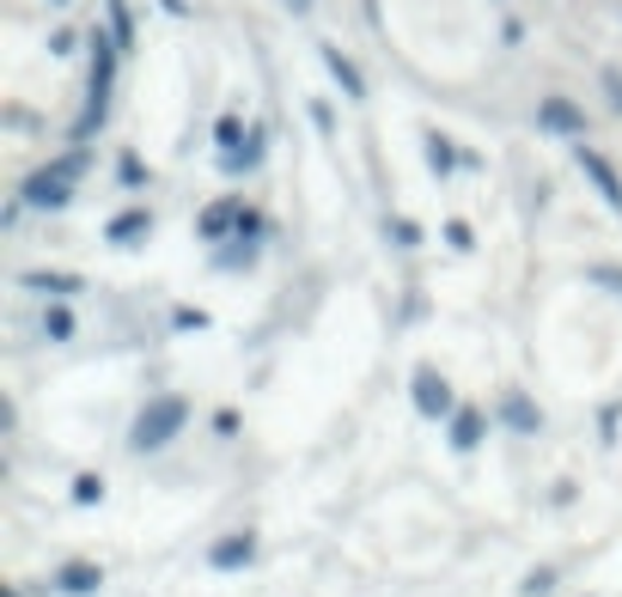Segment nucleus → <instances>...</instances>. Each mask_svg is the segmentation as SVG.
<instances>
[{
    "label": "nucleus",
    "mask_w": 622,
    "mask_h": 597,
    "mask_svg": "<svg viewBox=\"0 0 622 597\" xmlns=\"http://www.w3.org/2000/svg\"><path fill=\"white\" fill-rule=\"evenodd\" d=\"M86 55H92V74H86V110L74 117V141H86L92 146V134L105 129V117H110V98H117V67H122V43H117V31L110 25H92L86 31Z\"/></svg>",
    "instance_id": "f257e3e1"
},
{
    "label": "nucleus",
    "mask_w": 622,
    "mask_h": 597,
    "mask_svg": "<svg viewBox=\"0 0 622 597\" xmlns=\"http://www.w3.org/2000/svg\"><path fill=\"white\" fill-rule=\"evenodd\" d=\"M86 172H92V146L74 141L67 153H55L50 165H37V172L19 184V201H25V208H37V213H62L67 201H74V184H80Z\"/></svg>",
    "instance_id": "f03ea898"
},
{
    "label": "nucleus",
    "mask_w": 622,
    "mask_h": 597,
    "mask_svg": "<svg viewBox=\"0 0 622 597\" xmlns=\"http://www.w3.org/2000/svg\"><path fill=\"white\" fill-rule=\"evenodd\" d=\"M184 427H189V397H177V390H160V397H146L141 409H134V421H129V452H141V457L165 452V445H172Z\"/></svg>",
    "instance_id": "7ed1b4c3"
},
{
    "label": "nucleus",
    "mask_w": 622,
    "mask_h": 597,
    "mask_svg": "<svg viewBox=\"0 0 622 597\" xmlns=\"http://www.w3.org/2000/svg\"><path fill=\"white\" fill-rule=\"evenodd\" d=\"M410 402L422 421L446 427L451 414H458V390H451V378H439V366H415L410 372Z\"/></svg>",
    "instance_id": "20e7f679"
},
{
    "label": "nucleus",
    "mask_w": 622,
    "mask_h": 597,
    "mask_svg": "<svg viewBox=\"0 0 622 597\" xmlns=\"http://www.w3.org/2000/svg\"><path fill=\"white\" fill-rule=\"evenodd\" d=\"M537 134H556V141H586V110L574 98L549 92L537 98Z\"/></svg>",
    "instance_id": "39448f33"
},
{
    "label": "nucleus",
    "mask_w": 622,
    "mask_h": 597,
    "mask_svg": "<svg viewBox=\"0 0 622 597\" xmlns=\"http://www.w3.org/2000/svg\"><path fill=\"white\" fill-rule=\"evenodd\" d=\"M239 220H244V201L239 196H220V201H208V208L196 213V239L214 251V244L239 239Z\"/></svg>",
    "instance_id": "423d86ee"
},
{
    "label": "nucleus",
    "mask_w": 622,
    "mask_h": 597,
    "mask_svg": "<svg viewBox=\"0 0 622 597\" xmlns=\"http://www.w3.org/2000/svg\"><path fill=\"white\" fill-rule=\"evenodd\" d=\"M494 421H501L506 433H519V439L543 433V409H537V397H531V390H519V385H506V390H501V402H494Z\"/></svg>",
    "instance_id": "0eeeda50"
},
{
    "label": "nucleus",
    "mask_w": 622,
    "mask_h": 597,
    "mask_svg": "<svg viewBox=\"0 0 622 597\" xmlns=\"http://www.w3.org/2000/svg\"><path fill=\"white\" fill-rule=\"evenodd\" d=\"M574 159H580V172H586V184L598 189V196L610 201V208L622 213V172L616 165L604 159V153H598V146H586V141H574Z\"/></svg>",
    "instance_id": "6e6552de"
},
{
    "label": "nucleus",
    "mask_w": 622,
    "mask_h": 597,
    "mask_svg": "<svg viewBox=\"0 0 622 597\" xmlns=\"http://www.w3.org/2000/svg\"><path fill=\"white\" fill-rule=\"evenodd\" d=\"M257 561V531H226L208 543V567L214 573H244Z\"/></svg>",
    "instance_id": "1a4fd4ad"
},
{
    "label": "nucleus",
    "mask_w": 622,
    "mask_h": 597,
    "mask_svg": "<svg viewBox=\"0 0 622 597\" xmlns=\"http://www.w3.org/2000/svg\"><path fill=\"white\" fill-rule=\"evenodd\" d=\"M146 239H153V208H122L117 220L105 226V244H110V251H141Z\"/></svg>",
    "instance_id": "9d476101"
},
{
    "label": "nucleus",
    "mask_w": 622,
    "mask_h": 597,
    "mask_svg": "<svg viewBox=\"0 0 622 597\" xmlns=\"http://www.w3.org/2000/svg\"><path fill=\"white\" fill-rule=\"evenodd\" d=\"M50 592H62V597H98V592H105V567H98V561H67V567L50 573Z\"/></svg>",
    "instance_id": "9b49d317"
},
{
    "label": "nucleus",
    "mask_w": 622,
    "mask_h": 597,
    "mask_svg": "<svg viewBox=\"0 0 622 597\" xmlns=\"http://www.w3.org/2000/svg\"><path fill=\"white\" fill-rule=\"evenodd\" d=\"M482 439H489V414L470 409V402H458V414L446 421V445H451L458 457H470V452L482 445Z\"/></svg>",
    "instance_id": "f8f14e48"
},
{
    "label": "nucleus",
    "mask_w": 622,
    "mask_h": 597,
    "mask_svg": "<svg viewBox=\"0 0 622 597\" xmlns=\"http://www.w3.org/2000/svg\"><path fill=\"white\" fill-rule=\"evenodd\" d=\"M263 159H269V129L257 122V129L244 134V146L220 153V172H226V177H251V172H263Z\"/></svg>",
    "instance_id": "ddd939ff"
},
{
    "label": "nucleus",
    "mask_w": 622,
    "mask_h": 597,
    "mask_svg": "<svg viewBox=\"0 0 622 597\" xmlns=\"http://www.w3.org/2000/svg\"><path fill=\"white\" fill-rule=\"evenodd\" d=\"M19 287L43 292V299H74V292H86V280L67 275V268H31V275H19Z\"/></svg>",
    "instance_id": "4468645a"
},
{
    "label": "nucleus",
    "mask_w": 622,
    "mask_h": 597,
    "mask_svg": "<svg viewBox=\"0 0 622 597\" xmlns=\"http://www.w3.org/2000/svg\"><path fill=\"white\" fill-rule=\"evenodd\" d=\"M318 55H324V67H330V80L342 86V98H348V104H360V98H367V74H360V67L348 62V55L336 49V43H318Z\"/></svg>",
    "instance_id": "2eb2a0df"
},
{
    "label": "nucleus",
    "mask_w": 622,
    "mask_h": 597,
    "mask_svg": "<svg viewBox=\"0 0 622 597\" xmlns=\"http://www.w3.org/2000/svg\"><path fill=\"white\" fill-rule=\"evenodd\" d=\"M422 153H427V172H434L439 184H451V172H458V165H463V153H458V146H451V134H439V129H427Z\"/></svg>",
    "instance_id": "dca6fc26"
},
{
    "label": "nucleus",
    "mask_w": 622,
    "mask_h": 597,
    "mask_svg": "<svg viewBox=\"0 0 622 597\" xmlns=\"http://www.w3.org/2000/svg\"><path fill=\"white\" fill-rule=\"evenodd\" d=\"M257 256H263V244H257V239H226V244H214V268H226V275L257 268Z\"/></svg>",
    "instance_id": "f3484780"
},
{
    "label": "nucleus",
    "mask_w": 622,
    "mask_h": 597,
    "mask_svg": "<svg viewBox=\"0 0 622 597\" xmlns=\"http://www.w3.org/2000/svg\"><path fill=\"white\" fill-rule=\"evenodd\" d=\"M153 184V172H146V159L134 153V146H122L117 153V189H129V196H141V189Z\"/></svg>",
    "instance_id": "a211bd4d"
},
{
    "label": "nucleus",
    "mask_w": 622,
    "mask_h": 597,
    "mask_svg": "<svg viewBox=\"0 0 622 597\" xmlns=\"http://www.w3.org/2000/svg\"><path fill=\"white\" fill-rule=\"evenodd\" d=\"M74 330H80V323H74L67 299H50V311H43V335H50V342H74Z\"/></svg>",
    "instance_id": "6ab92c4d"
},
{
    "label": "nucleus",
    "mask_w": 622,
    "mask_h": 597,
    "mask_svg": "<svg viewBox=\"0 0 622 597\" xmlns=\"http://www.w3.org/2000/svg\"><path fill=\"white\" fill-rule=\"evenodd\" d=\"M105 25L117 31L122 49H134V13H129V0H105Z\"/></svg>",
    "instance_id": "aec40b11"
},
{
    "label": "nucleus",
    "mask_w": 622,
    "mask_h": 597,
    "mask_svg": "<svg viewBox=\"0 0 622 597\" xmlns=\"http://www.w3.org/2000/svg\"><path fill=\"white\" fill-rule=\"evenodd\" d=\"M384 239L397 244V251H422V239H427V232L415 226V220H403V213H391V220H384Z\"/></svg>",
    "instance_id": "412c9836"
},
{
    "label": "nucleus",
    "mask_w": 622,
    "mask_h": 597,
    "mask_svg": "<svg viewBox=\"0 0 622 597\" xmlns=\"http://www.w3.org/2000/svg\"><path fill=\"white\" fill-rule=\"evenodd\" d=\"M208 323H214V318H208L201 306H177V311H172V330H177V335H201Z\"/></svg>",
    "instance_id": "4be33fe9"
},
{
    "label": "nucleus",
    "mask_w": 622,
    "mask_h": 597,
    "mask_svg": "<svg viewBox=\"0 0 622 597\" xmlns=\"http://www.w3.org/2000/svg\"><path fill=\"white\" fill-rule=\"evenodd\" d=\"M244 134H251V129H244L239 117H220V122H214V146H220V153H232V146H244Z\"/></svg>",
    "instance_id": "5701e85b"
},
{
    "label": "nucleus",
    "mask_w": 622,
    "mask_h": 597,
    "mask_svg": "<svg viewBox=\"0 0 622 597\" xmlns=\"http://www.w3.org/2000/svg\"><path fill=\"white\" fill-rule=\"evenodd\" d=\"M67 494H74V506H98V500H105V476L86 469V476H74V488H67Z\"/></svg>",
    "instance_id": "b1692460"
},
{
    "label": "nucleus",
    "mask_w": 622,
    "mask_h": 597,
    "mask_svg": "<svg viewBox=\"0 0 622 597\" xmlns=\"http://www.w3.org/2000/svg\"><path fill=\"white\" fill-rule=\"evenodd\" d=\"M549 592H556V573H549V567H537V573L519 579V597H549Z\"/></svg>",
    "instance_id": "393cba45"
},
{
    "label": "nucleus",
    "mask_w": 622,
    "mask_h": 597,
    "mask_svg": "<svg viewBox=\"0 0 622 597\" xmlns=\"http://www.w3.org/2000/svg\"><path fill=\"white\" fill-rule=\"evenodd\" d=\"M439 232H446V244H451V251H477V232H470V226H463V220H446V226H439Z\"/></svg>",
    "instance_id": "a878e982"
},
{
    "label": "nucleus",
    "mask_w": 622,
    "mask_h": 597,
    "mask_svg": "<svg viewBox=\"0 0 622 597\" xmlns=\"http://www.w3.org/2000/svg\"><path fill=\"white\" fill-rule=\"evenodd\" d=\"M616 433H622V402H604V414H598V439L616 445Z\"/></svg>",
    "instance_id": "bb28decb"
},
{
    "label": "nucleus",
    "mask_w": 622,
    "mask_h": 597,
    "mask_svg": "<svg viewBox=\"0 0 622 597\" xmlns=\"http://www.w3.org/2000/svg\"><path fill=\"white\" fill-rule=\"evenodd\" d=\"M305 110H312V129H318V134H336V104H330V98H312Z\"/></svg>",
    "instance_id": "cd10ccee"
},
{
    "label": "nucleus",
    "mask_w": 622,
    "mask_h": 597,
    "mask_svg": "<svg viewBox=\"0 0 622 597\" xmlns=\"http://www.w3.org/2000/svg\"><path fill=\"white\" fill-rule=\"evenodd\" d=\"M74 49H80V31H50V55H74Z\"/></svg>",
    "instance_id": "c85d7f7f"
},
{
    "label": "nucleus",
    "mask_w": 622,
    "mask_h": 597,
    "mask_svg": "<svg viewBox=\"0 0 622 597\" xmlns=\"http://www.w3.org/2000/svg\"><path fill=\"white\" fill-rule=\"evenodd\" d=\"M586 280H598V287H610V292L622 299V268H604V263H598V268H586Z\"/></svg>",
    "instance_id": "c756f323"
},
{
    "label": "nucleus",
    "mask_w": 622,
    "mask_h": 597,
    "mask_svg": "<svg viewBox=\"0 0 622 597\" xmlns=\"http://www.w3.org/2000/svg\"><path fill=\"white\" fill-rule=\"evenodd\" d=\"M214 433H220V439H239V409H220V414H214Z\"/></svg>",
    "instance_id": "7c9ffc66"
},
{
    "label": "nucleus",
    "mask_w": 622,
    "mask_h": 597,
    "mask_svg": "<svg viewBox=\"0 0 622 597\" xmlns=\"http://www.w3.org/2000/svg\"><path fill=\"white\" fill-rule=\"evenodd\" d=\"M165 13H177V19H184V13H189V0H165Z\"/></svg>",
    "instance_id": "2f4dec72"
},
{
    "label": "nucleus",
    "mask_w": 622,
    "mask_h": 597,
    "mask_svg": "<svg viewBox=\"0 0 622 597\" xmlns=\"http://www.w3.org/2000/svg\"><path fill=\"white\" fill-rule=\"evenodd\" d=\"M610 104H616V110H622V80H616V86H610Z\"/></svg>",
    "instance_id": "473e14b6"
},
{
    "label": "nucleus",
    "mask_w": 622,
    "mask_h": 597,
    "mask_svg": "<svg viewBox=\"0 0 622 597\" xmlns=\"http://www.w3.org/2000/svg\"><path fill=\"white\" fill-rule=\"evenodd\" d=\"M287 7H293V13H305V7H312V0H287Z\"/></svg>",
    "instance_id": "72a5a7b5"
},
{
    "label": "nucleus",
    "mask_w": 622,
    "mask_h": 597,
    "mask_svg": "<svg viewBox=\"0 0 622 597\" xmlns=\"http://www.w3.org/2000/svg\"><path fill=\"white\" fill-rule=\"evenodd\" d=\"M7 597H25V592H19V585H7Z\"/></svg>",
    "instance_id": "f704fd0d"
},
{
    "label": "nucleus",
    "mask_w": 622,
    "mask_h": 597,
    "mask_svg": "<svg viewBox=\"0 0 622 597\" xmlns=\"http://www.w3.org/2000/svg\"><path fill=\"white\" fill-rule=\"evenodd\" d=\"M50 7H67V0H50Z\"/></svg>",
    "instance_id": "c9c22d12"
}]
</instances>
